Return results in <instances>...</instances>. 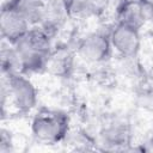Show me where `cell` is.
I'll list each match as a JSON object with an SVG mask.
<instances>
[{
	"label": "cell",
	"instance_id": "1",
	"mask_svg": "<svg viewBox=\"0 0 153 153\" xmlns=\"http://www.w3.org/2000/svg\"><path fill=\"white\" fill-rule=\"evenodd\" d=\"M53 37L39 25L31 26L29 32L16 45L20 62V73L25 75L43 73L53 50Z\"/></svg>",
	"mask_w": 153,
	"mask_h": 153
},
{
	"label": "cell",
	"instance_id": "2",
	"mask_svg": "<svg viewBox=\"0 0 153 153\" xmlns=\"http://www.w3.org/2000/svg\"><path fill=\"white\" fill-rule=\"evenodd\" d=\"M71 131V117L61 109L41 108L32 117L31 134L45 145L63 142Z\"/></svg>",
	"mask_w": 153,
	"mask_h": 153
},
{
	"label": "cell",
	"instance_id": "3",
	"mask_svg": "<svg viewBox=\"0 0 153 153\" xmlns=\"http://www.w3.org/2000/svg\"><path fill=\"white\" fill-rule=\"evenodd\" d=\"M4 78L7 96L19 115L30 114L37 105L38 92L33 82L23 73H14Z\"/></svg>",
	"mask_w": 153,
	"mask_h": 153
},
{
	"label": "cell",
	"instance_id": "4",
	"mask_svg": "<svg viewBox=\"0 0 153 153\" xmlns=\"http://www.w3.org/2000/svg\"><path fill=\"white\" fill-rule=\"evenodd\" d=\"M76 55L88 63H104L111 59L112 45L109 32L94 31L79 39L75 47Z\"/></svg>",
	"mask_w": 153,
	"mask_h": 153
},
{
	"label": "cell",
	"instance_id": "5",
	"mask_svg": "<svg viewBox=\"0 0 153 153\" xmlns=\"http://www.w3.org/2000/svg\"><path fill=\"white\" fill-rule=\"evenodd\" d=\"M131 126L122 117L108 118L98 131L99 145L106 149H127L131 145Z\"/></svg>",
	"mask_w": 153,
	"mask_h": 153
},
{
	"label": "cell",
	"instance_id": "6",
	"mask_svg": "<svg viewBox=\"0 0 153 153\" xmlns=\"http://www.w3.org/2000/svg\"><path fill=\"white\" fill-rule=\"evenodd\" d=\"M112 49L124 59H135L141 49L140 29L115 23L109 31Z\"/></svg>",
	"mask_w": 153,
	"mask_h": 153
},
{
	"label": "cell",
	"instance_id": "7",
	"mask_svg": "<svg viewBox=\"0 0 153 153\" xmlns=\"http://www.w3.org/2000/svg\"><path fill=\"white\" fill-rule=\"evenodd\" d=\"M75 49L71 48L67 43L54 45L48 57L45 72L61 79L71 78L75 68Z\"/></svg>",
	"mask_w": 153,
	"mask_h": 153
},
{
	"label": "cell",
	"instance_id": "8",
	"mask_svg": "<svg viewBox=\"0 0 153 153\" xmlns=\"http://www.w3.org/2000/svg\"><path fill=\"white\" fill-rule=\"evenodd\" d=\"M31 25L14 11L1 6L0 31L1 38L11 45H16L29 32Z\"/></svg>",
	"mask_w": 153,
	"mask_h": 153
},
{
	"label": "cell",
	"instance_id": "9",
	"mask_svg": "<svg viewBox=\"0 0 153 153\" xmlns=\"http://www.w3.org/2000/svg\"><path fill=\"white\" fill-rule=\"evenodd\" d=\"M68 16L63 5V0H45L44 12L39 26L44 29L53 38L59 33Z\"/></svg>",
	"mask_w": 153,
	"mask_h": 153
},
{
	"label": "cell",
	"instance_id": "10",
	"mask_svg": "<svg viewBox=\"0 0 153 153\" xmlns=\"http://www.w3.org/2000/svg\"><path fill=\"white\" fill-rule=\"evenodd\" d=\"M1 6L14 11L31 26H36L42 22L45 0H5Z\"/></svg>",
	"mask_w": 153,
	"mask_h": 153
},
{
	"label": "cell",
	"instance_id": "11",
	"mask_svg": "<svg viewBox=\"0 0 153 153\" xmlns=\"http://www.w3.org/2000/svg\"><path fill=\"white\" fill-rule=\"evenodd\" d=\"M116 23L124 24L131 27L140 29L146 24L143 11L139 0H122L118 1L115 10Z\"/></svg>",
	"mask_w": 153,
	"mask_h": 153
},
{
	"label": "cell",
	"instance_id": "12",
	"mask_svg": "<svg viewBox=\"0 0 153 153\" xmlns=\"http://www.w3.org/2000/svg\"><path fill=\"white\" fill-rule=\"evenodd\" d=\"M63 5L68 19L85 20L92 17H97L92 0H63Z\"/></svg>",
	"mask_w": 153,
	"mask_h": 153
},
{
	"label": "cell",
	"instance_id": "13",
	"mask_svg": "<svg viewBox=\"0 0 153 153\" xmlns=\"http://www.w3.org/2000/svg\"><path fill=\"white\" fill-rule=\"evenodd\" d=\"M0 60H1L2 76H7L14 73H20V62H19V57L14 45H11L5 41H2Z\"/></svg>",
	"mask_w": 153,
	"mask_h": 153
},
{
	"label": "cell",
	"instance_id": "14",
	"mask_svg": "<svg viewBox=\"0 0 153 153\" xmlns=\"http://www.w3.org/2000/svg\"><path fill=\"white\" fill-rule=\"evenodd\" d=\"M13 151V137L10 130L1 128L0 130V153H10Z\"/></svg>",
	"mask_w": 153,
	"mask_h": 153
},
{
	"label": "cell",
	"instance_id": "15",
	"mask_svg": "<svg viewBox=\"0 0 153 153\" xmlns=\"http://www.w3.org/2000/svg\"><path fill=\"white\" fill-rule=\"evenodd\" d=\"M139 2L143 11L146 23L153 24V0H139Z\"/></svg>",
	"mask_w": 153,
	"mask_h": 153
},
{
	"label": "cell",
	"instance_id": "16",
	"mask_svg": "<svg viewBox=\"0 0 153 153\" xmlns=\"http://www.w3.org/2000/svg\"><path fill=\"white\" fill-rule=\"evenodd\" d=\"M92 2L94 5L96 12H97V17H100L106 11L110 0H92Z\"/></svg>",
	"mask_w": 153,
	"mask_h": 153
},
{
	"label": "cell",
	"instance_id": "17",
	"mask_svg": "<svg viewBox=\"0 0 153 153\" xmlns=\"http://www.w3.org/2000/svg\"><path fill=\"white\" fill-rule=\"evenodd\" d=\"M117 1H122V0H117Z\"/></svg>",
	"mask_w": 153,
	"mask_h": 153
}]
</instances>
